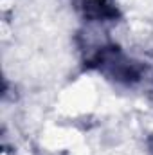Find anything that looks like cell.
Segmentation results:
<instances>
[{"mask_svg":"<svg viewBox=\"0 0 153 155\" xmlns=\"http://www.w3.org/2000/svg\"><path fill=\"white\" fill-rule=\"evenodd\" d=\"M81 7L85 16L92 20H110L117 16V9L112 0H81Z\"/></svg>","mask_w":153,"mask_h":155,"instance_id":"obj_1","label":"cell"}]
</instances>
